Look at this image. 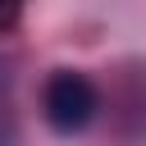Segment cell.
Segmentation results:
<instances>
[{"label":"cell","mask_w":146,"mask_h":146,"mask_svg":"<svg viewBox=\"0 0 146 146\" xmlns=\"http://www.w3.org/2000/svg\"><path fill=\"white\" fill-rule=\"evenodd\" d=\"M100 110V91L91 87L87 73H73V68H59L46 78V91H41V114L46 123L59 132V137H73L82 132Z\"/></svg>","instance_id":"6da1fadb"},{"label":"cell","mask_w":146,"mask_h":146,"mask_svg":"<svg viewBox=\"0 0 146 146\" xmlns=\"http://www.w3.org/2000/svg\"><path fill=\"white\" fill-rule=\"evenodd\" d=\"M18 18H23V0H0V32L18 27Z\"/></svg>","instance_id":"7a4b0ae2"}]
</instances>
